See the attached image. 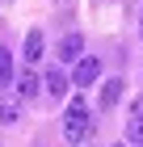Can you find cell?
Wrapping results in <instances>:
<instances>
[{
  "mask_svg": "<svg viewBox=\"0 0 143 147\" xmlns=\"http://www.w3.org/2000/svg\"><path fill=\"white\" fill-rule=\"evenodd\" d=\"M88 105H84V97H76V101L67 105V113H63V139L67 143H84L88 139Z\"/></svg>",
  "mask_w": 143,
  "mask_h": 147,
  "instance_id": "1",
  "label": "cell"
},
{
  "mask_svg": "<svg viewBox=\"0 0 143 147\" xmlns=\"http://www.w3.org/2000/svg\"><path fill=\"white\" fill-rule=\"evenodd\" d=\"M97 80H101V59L84 55L76 63V71H72V84H76V88H88V84H97Z\"/></svg>",
  "mask_w": 143,
  "mask_h": 147,
  "instance_id": "2",
  "label": "cell"
},
{
  "mask_svg": "<svg viewBox=\"0 0 143 147\" xmlns=\"http://www.w3.org/2000/svg\"><path fill=\"white\" fill-rule=\"evenodd\" d=\"M80 51H84V38L80 34H63V42H59V63H80Z\"/></svg>",
  "mask_w": 143,
  "mask_h": 147,
  "instance_id": "3",
  "label": "cell"
},
{
  "mask_svg": "<svg viewBox=\"0 0 143 147\" xmlns=\"http://www.w3.org/2000/svg\"><path fill=\"white\" fill-rule=\"evenodd\" d=\"M17 97H21V101H34V97H38V92H42V80L34 76V71H21V76H17Z\"/></svg>",
  "mask_w": 143,
  "mask_h": 147,
  "instance_id": "4",
  "label": "cell"
},
{
  "mask_svg": "<svg viewBox=\"0 0 143 147\" xmlns=\"http://www.w3.org/2000/svg\"><path fill=\"white\" fill-rule=\"evenodd\" d=\"M67 84H72V80L63 76V67H51V71H46V80H42V88L51 92L55 101H59V97H63V92H67Z\"/></svg>",
  "mask_w": 143,
  "mask_h": 147,
  "instance_id": "5",
  "label": "cell"
},
{
  "mask_svg": "<svg viewBox=\"0 0 143 147\" xmlns=\"http://www.w3.org/2000/svg\"><path fill=\"white\" fill-rule=\"evenodd\" d=\"M122 88H126V84H122L118 76H114V80H105V84H101V109H114V105L122 101Z\"/></svg>",
  "mask_w": 143,
  "mask_h": 147,
  "instance_id": "6",
  "label": "cell"
},
{
  "mask_svg": "<svg viewBox=\"0 0 143 147\" xmlns=\"http://www.w3.org/2000/svg\"><path fill=\"white\" fill-rule=\"evenodd\" d=\"M21 55H25V63H38V59H42V30H30V34H25Z\"/></svg>",
  "mask_w": 143,
  "mask_h": 147,
  "instance_id": "7",
  "label": "cell"
},
{
  "mask_svg": "<svg viewBox=\"0 0 143 147\" xmlns=\"http://www.w3.org/2000/svg\"><path fill=\"white\" fill-rule=\"evenodd\" d=\"M126 143L131 147L143 143V118H126Z\"/></svg>",
  "mask_w": 143,
  "mask_h": 147,
  "instance_id": "8",
  "label": "cell"
},
{
  "mask_svg": "<svg viewBox=\"0 0 143 147\" xmlns=\"http://www.w3.org/2000/svg\"><path fill=\"white\" fill-rule=\"evenodd\" d=\"M21 118V109H17V101H0V126H13Z\"/></svg>",
  "mask_w": 143,
  "mask_h": 147,
  "instance_id": "9",
  "label": "cell"
},
{
  "mask_svg": "<svg viewBox=\"0 0 143 147\" xmlns=\"http://www.w3.org/2000/svg\"><path fill=\"white\" fill-rule=\"evenodd\" d=\"M9 80H13V55L0 46V84H9Z\"/></svg>",
  "mask_w": 143,
  "mask_h": 147,
  "instance_id": "10",
  "label": "cell"
},
{
  "mask_svg": "<svg viewBox=\"0 0 143 147\" xmlns=\"http://www.w3.org/2000/svg\"><path fill=\"white\" fill-rule=\"evenodd\" d=\"M114 147H131V143H126V139H122V143H114Z\"/></svg>",
  "mask_w": 143,
  "mask_h": 147,
  "instance_id": "11",
  "label": "cell"
},
{
  "mask_svg": "<svg viewBox=\"0 0 143 147\" xmlns=\"http://www.w3.org/2000/svg\"><path fill=\"white\" fill-rule=\"evenodd\" d=\"M139 34H143V17H139Z\"/></svg>",
  "mask_w": 143,
  "mask_h": 147,
  "instance_id": "12",
  "label": "cell"
},
{
  "mask_svg": "<svg viewBox=\"0 0 143 147\" xmlns=\"http://www.w3.org/2000/svg\"><path fill=\"white\" fill-rule=\"evenodd\" d=\"M139 147H143V143H139Z\"/></svg>",
  "mask_w": 143,
  "mask_h": 147,
  "instance_id": "13",
  "label": "cell"
}]
</instances>
